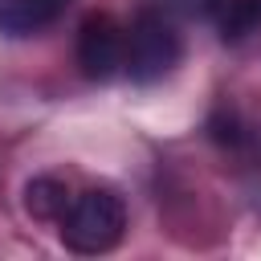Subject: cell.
Returning a JSON list of instances; mask_svg holds the SVG:
<instances>
[{"mask_svg":"<svg viewBox=\"0 0 261 261\" xmlns=\"http://www.w3.org/2000/svg\"><path fill=\"white\" fill-rule=\"evenodd\" d=\"M126 232V204L114 188H86L77 196H69L61 220H57V237L69 253L82 257H98L110 253Z\"/></svg>","mask_w":261,"mask_h":261,"instance_id":"obj_1","label":"cell"},{"mask_svg":"<svg viewBox=\"0 0 261 261\" xmlns=\"http://www.w3.org/2000/svg\"><path fill=\"white\" fill-rule=\"evenodd\" d=\"M184 57V41H179V29L167 12L159 8H143L130 29H126V61L122 69L130 73V82L139 86H151L159 77H167Z\"/></svg>","mask_w":261,"mask_h":261,"instance_id":"obj_2","label":"cell"},{"mask_svg":"<svg viewBox=\"0 0 261 261\" xmlns=\"http://www.w3.org/2000/svg\"><path fill=\"white\" fill-rule=\"evenodd\" d=\"M122 61H126V29L106 16V12H94L82 20L77 29V65L90 82H110L114 73H122Z\"/></svg>","mask_w":261,"mask_h":261,"instance_id":"obj_3","label":"cell"},{"mask_svg":"<svg viewBox=\"0 0 261 261\" xmlns=\"http://www.w3.org/2000/svg\"><path fill=\"white\" fill-rule=\"evenodd\" d=\"M69 0H0V33L4 37H33L49 29Z\"/></svg>","mask_w":261,"mask_h":261,"instance_id":"obj_4","label":"cell"},{"mask_svg":"<svg viewBox=\"0 0 261 261\" xmlns=\"http://www.w3.org/2000/svg\"><path fill=\"white\" fill-rule=\"evenodd\" d=\"M69 196H73V192H69L57 175H37V179H29V188H24V208H29V216H37V220H61Z\"/></svg>","mask_w":261,"mask_h":261,"instance_id":"obj_5","label":"cell"},{"mask_svg":"<svg viewBox=\"0 0 261 261\" xmlns=\"http://www.w3.org/2000/svg\"><path fill=\"white\" fill-rule=\"evenodd\" d=\"M261 24V0H220V29L224 37H245Z\"/></svg>","mask_w":261,"mask_h":261,"instance_id":"obj_6","label":"cell"}]
</instances>
